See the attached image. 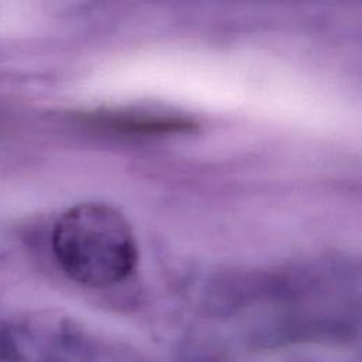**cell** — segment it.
Listing matches in <instances>:
<instances>
[{"mask_svg":"<svg viewBox=\"0 0 362 362\" xmlns=\"http://www.w3.org/2000/svg\"><path fill=\"white\" fill-rule=\"evenodd\" d=\"M51 243L61 270L93 288L126 280L139 259L130 223L103 202H83L65 211L54 225Z\"/></svg>","mask_w":362,"mask_h":362,"instance_id":"6da1fadb","label":"cell"}]
</instances>
